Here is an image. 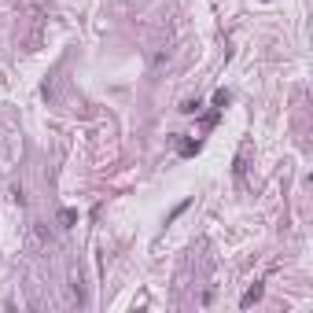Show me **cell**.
I'll return each instance as SVG.
<instances>
[{"instance_id":"5b68a950","label":"cell","mask_w":313,"mask_h":313,"mask_svg":"<svg viewBox=\"0 0 313 313\" xmlns=\"http://www.w3.org/2000/svg\"><path fill=\"white\" fill-rule=\"evenodd\" d=\"M195 151H199V144H192V140L181 144V155H195Z\"/></svg>"},{"instance_id":"3957f363","label":"cell","mask_w":313,"mask_h":313,"mask_svg":"<svg viewBox=\"0 0 313 313\" xmlns=\"http://www.w3.org/2000/svg\"><path fill=\"white\" fill-rule=\"evenodd\" d=\"M199 107H203V103H199V100H184V103H181V111H184V114H195V111H199Z\"/></svg>"},{"instance_id":"277c9868","label":"cell","mask_w":313,"mask_h":313,"mask_svg":"<svg viewBox=\"0 0 313 313\" xmlns=\"http://www.w3.org/2000/svg\"><path fill=\"white\" fill-rule=\"evenodd\" d=\"M214 103H217V111H221V107H228V92L221 89V92H217V96H214Z\"/></svg>"},{"instance_id":"8992f818","label":"cell","mask_w":313,"mask_h":313,"mask_svg":"<svg viewBox=\"0 0 313 313\" xmlns=\"http://www.w3.org/2000/svg\"><path fill=\"white\" fill-rule=\"evenodd\" d=\"M188 203H192V199H184V203H177V206H173V214H170V221H173V217H181L184 210H188Z\"/></svg>"},{"instance_id":"6da1fadb","label":"cell","mask_w":313,"mask_h":313,"mask_svg":"<svg viewBox=\"0 0 313 313\" xmlns=\"http://www.w3.org/2000/svg\"><path fill=\"white\" fill-rule=\"evenodd\" d=\"M258 298H262V284H254L251 291H247V295L240 298V306H254V302H258Z\"/></svg>"},{"instance_id":"7a4b0ae2","label":"cell","mask_w":313,"mask_h":313,"mask_svg":"<svg viewBox=\"0 0 313 313\" xmlns=\"http://www.w3.org/2000/svg\"><path fill=\"white\" fill-rule=\"evenodd\" d=\"M74 221H77V214H74V210H59V228H70Z\"/></svg>"}]
</instances>
